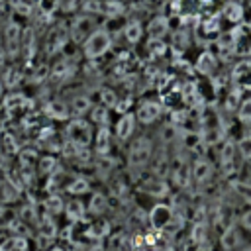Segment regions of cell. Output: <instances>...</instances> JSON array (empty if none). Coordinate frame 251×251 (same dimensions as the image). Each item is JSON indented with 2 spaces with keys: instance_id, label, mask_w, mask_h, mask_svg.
<instances>
[{
  "instance_id": "cell-1",
  "label": "cell",
  "mask_w": 251,
  "mask_h": 251,
  "mask_svg": "<svg viewBox=\"0 0 251 251\" xmlns=\"http://www.w3.org/2000/svg\"><path fill=\"white\" fill-rule=\"evenodd\" d=\"M112 49V35L106 27H96L84 41H82V55L88 61L104 57Z\"/></svg>"
},
{
  "instance_id": "cell-2",
  "label": "cell",
  "mask_w": 251,
  "mask_h": 251,
  "mask_svg": "<svg viewBox=\"0 0 251 251\" xmlns=\"http://www.w3.org/2000/svg\"><path fill=\"white\" fill-rule=\"evenodd\" d=\"M65 139L71 141L76 147H90L94 133H92V124L84 118H71L67 120L65 127Z\"/></svg>"
},
{
  "instance_id": "cell-3",
  "label": "cell",
  "mask_w": 251,
  "mask_h": 251,
  "mask_svg": "<svg viewBox=\"0 0 251 251\" xmlns=\"http://www.w3.org/2000/svg\"><path fill=\"white\" fill-rule=\"evenodd\" d=\"M153 155V143L149 137H137L135 141H131L129 149H127V165L129 169H143Z\"/></svg>"
},
{
  "instance_id": "cell-4",
  "label": "cell",
  "mask_w": 251,
  "mask_h": 251,
  "mask_svg": "<svg viewBox=\"0 0 251 251\" xmlns=\"http://www.w3.org/2000/svg\"><path fill=\"white\" fill-rule=\"evenodd\" d=\"M173 220H175V212L167 204H155L149 210V224L157 231H171L173 229Z\"/></svg>"
},
{
  "instance_id": "cell-5",
  "label": "cell",
  "mask_w": 251,
  "mask_h": 251,
  "mask_svg": "<svg viewBox=\"0 0 251 251\" xmlns=\"http://www.w3.org/2000/svg\"><path fill=\"white\" fill-rule=\"evenodd\" d=\"M96 27H98V25H96V22H94V16L82 14V16H76V18L73 20V24H71V27H69V35L73 37L75 43H80V45H82V41H84Z\"/></svg>"
},
{
  "instance_id": "cell-6",
  "label": "cell",
  "mask_w": 251,
  "mask_h": 251,
  "mask_svg": "<svg viewBox=\"0 0 251 251\" xmlns=\"http://www.w3.org/2000/svg\"><path fill=\"white\" fill-rule=\"evenodd\" d=\"M4 51L8 57H16L22 51V27L18 22H8L4 25Z\"/></svg>"
},
{
  "instance_id": "cell-7",
  "label": "cell",
  "mask_w": 251,
  "mask_h": 251,
  "mask_svg": "<svg viewBox=\"0 0 251 251\" xmlns=\"http://www.w3.org/2000/svg\"><path fill=\"white\" fill-rule=\"evenodd\" d=\"M112 231V224L106 218H96L90 224H84V237L90 241H102L110 235Z\"/></svg>"
},
{
  "instance_id": "cell-8",
  "label": "cell",
  "mask_w": 251,
  "mask_h": 251,
  "mask_svg": "<svg viewBox=\"0 0 251 251\" xmlns=\"http://www.w3.org/2000/svg\"><path fill=\"white\" fill-rule=\"evenodd\" d=\"M161 116V104L159 102H153V100H145L137 106L135 110V120L143 126H149L153 122H157V118Z\"/></svg>"
},
{
  "instance_id": "cell-9",
  "label": "cell",
  "mask_w": 251,
  "mask_h": 251,
  "mask_svg": "<svg viewBox=\"0 0 251 251\" xmlns=\"http://www.w3.org/2000/svg\"><path fill=\"white\" fill-rule=\"evenodd\" d=\"M135 124H137L135 114H131V112L122 114L120 120H118L116 126H114V135H116L120 141H127V139L131 137L133 129H135Z\"/></svg>"
},
{
  "instance_id": "cell-10",
  "label": "cell",
  "mask_w": 251,
  "mask_h": 251,
  "mask_svg": "<svg viewBox=\"0 0 251 251\" xmlns=\"http://www.w3.org/2000/svg\"><path fill=\"white\" fill-rule=\"evenodd\" d=\"M63 214L67 216V220H69L71 224L86 222L84 218L88 216V214H86V204H84L78 196H75V198H71V200L65 202V210H63Z\"/></svg>"
},
{
  "instance_id": "cell-11",
  "label": "cell",
  "mask_w": 251,
  "mask_h": 251,
  "mask_svg": "<svg viewBox=\"0 0 251 251\" xmlns=\"http://www.w3.org/2000/svg\"><path fill=\"white\" fill-rule=\"evenodd\" d=\"M43 112L47 118L51 120H57V122H63V120H71V110H69V104L59 100V98H53L49 102H45L43 106Z\"/></svg>"
},
{
  "instance_id": "cell-12",
  "label": "cell",
  "mask_w": 251,
  "mask_h": 251,
  "mask_svg": "<svg viewBox=\"0 0 251 251\" xmlns=\"http://www.w3.org/2000/svg\"><path fill=\"white\" fill-rule=\"evenodd\" d=\"M94 153L98 157H106L110 151H112V131L108 126H102L96 129L94 133Z\"/></svg>"
},
{
  "instance_id": "cell-13",
  "label": "cell",
  "mask_w": 251,
  "mask_h": 251,
  "mask_svg": "<svg viewBox=\"0 0 251 251\" xmlns=\"http://www.w3.org/2000/svg\"><path fill=\"white\" fill-rule=\"evenodd\" d=\"M171 31L169 27V18L165 16H155L149 20L147 27H145V33L149 35V39H163L167 33Z\"/></svg>"
},
{
  "instance_id": "cell-14",
  "label": "cell",
  "mask_w": 251,
  "mask_h": 251,
  "mask_svg": "<svg viewBox=\"0 0 251 251\" xmlns=\"http://www.w3.org/2000/svg\"><path fill=\"white\" fill-rule=\"evenodd\" d=\"M110 208V198L104 194V192H94L90 194V200L86 204V214L94 216V218H100L106 210Z\"/></svg>"
},
{
  "instance_id": "cell-15",
  "label": "cell",
  "mask_w": 251,
  "mask_h": 251,
  "mask_svg": "<svg viewBox=\"0 0 251 251\" xmlns=\"http://www.w3.org/2000/svg\"><path fill=\"white\" fill-rule=\"evenodd\" d=\"M139 190H143L145 194L155 196V198H163V196L169 194V186H167V182H165L163 178H159V176H151V178L143 180Z\"/></svg>"
},
{
  "instance_id": "cell-16",
  "label": "cell",
  "mask_w": 251,
  "mask_h": 251,
  "mask_svg": "<svg viewBox=\"0 0 251 251\" xmlns=\"http://www.w3.org/2000/svg\"><path fill=\"white\" fill-rule=\"evenodd\" d=\"M92 108V100L86 94H75L69 102V110L73 118H84Z\"/></svg>"
},
{
  "instance_id": "cell-17",
  "label": "cell",
  "mask_w": 251,
  "mask_h": 251,
  "mask_svg": "<svg viewBox=\"0 0 251 251\" xmlns=\"http://www.w3.org/2000/svg\"><path fill=\"white\" fill-rule=\"evenodd\" d=\"M143 33H145V27H143L141 22H137V20H129V22L124 25V39H126L129 45L139 43L141 37H143Z\"/></svg>"
},
{
  "instance_id": "cell-18",
  "label": "cell",
  "mask_w": 251,
  "mask_h": 251,
  "mask_svg": "<svg viewBox=\"0 0 251 251\" xmlns=\"http://www.w3.org/2000/svg\"><path fill=\"white\" fill-rule=\"evenodd\" d=\"M88 116H90V124H94L98 127L110 124V108H106L104 104H92Z\"/></svg>"
},
{
  "instance_id": "cell-19",
  "label": "cell",
  "mask_w": 251,
  "mask_h": 251,
  "mask_svg": "<svg viewBox=\"0 0 251 251\" xmlns=\"http://www.w3.org/2000/svg\"><path fill=\"white\" fill-rule=\"evenodd\" d=\"M190 175H192V178H194L196 182H206V180L212 176V167H210V163H208L206 159H196V163H194Z\"/></svg>"
},
{
  "instance_id": "cell-20",
  "label": "cell",
  "mask_w": 251,
  "mask_h": 251,
  "mask_svg": "<svg viewBox=\"0 0 251 251\" xmlns=\"http://www.w3.org/2000/svg\"><path fill=\"white\" fill-rule=\"evenodd\" d=\"M20 196L18 188L8 180V178H0V204H10V202H16Z\"/></svg>"
},
{
  "instance_id": "cell-21",
  "label": "cell",
  "mask_w": 251,
  "mask_h": 251,
  "mask_svg": "<svg viewBox=\"0 0 251 251\" xmlns=\"http://www.w3.org/2000/svg\"><path fill=\"white\" fill-rule=\"evenodd\" d=\"M65 190H67L71 196H78V198H80L82 194L90 192V182H88L84 176H75L71 182H67Z\"/></svg>"
},
{
  "instance_id": "cell-22",
  "label": "cell",
  "mask_w": 251,
  "mask_h": 251,
  "mask_svg": "<svg viewBox=\"0 0 251 251\" xmlns=\"http://www.w3.org/2000/svg\"><path fill=\"white\" fill-rule=\"evenodd\" d=\"M43 208H45V214L47 216H51V218L53 216H59L65 210V200L59 194H49L45 198V202H43Z\"/></svg>"
},
{
  "instance_id": "cell-23",
  "label": "cell",
  "mask_w": 251,
  "mask_h": 251,
  "mask_svg": "<svg viewBox=\"0 0 251 251\" xmlns=\"http://www.w3.org/2000/svg\"><path fill=\"white\" fill-rule=\"evenodd\" d=\"M2 104H4L6 110H24V106H27L29 100H27L24 94H20V92H12V94H8V96L4 98Z\"/></svg>"
},
{
  "instance_id": "cell-24",
  "label": "cell",
  "mask_w": 251,
  "mask_h": 251,
  "mask_svg": "<svg viewBox=\"0 0 251 251\" xmlns=\"http://www.w3.org/2000/svg\"><path fill=\"white\" fill-rule=\"evenodd\" d=\"M57 167H59L57 157H53V155H43V157H39L37 169H39V173H41V175L51 176V175H55V173H57Z\"/></svg>"
},
{
  "instance_id": "cell-25",
  "label": "cell",
  "mask_w": 251,
  "mask_h": 251,
  "mask_svg": "<svg viewBox=\"0 0 251 251\" xmlns=\"http://www.w3.org/2000/svg\"><path fill=\"white\" fill-rule=\"evenodd\" d=\"M18 218H20L22 222H25L27 226H31V224H33V226H37V222L41 220L33 204H24V206L18 210Z\"/></svg>"
},
{
  "instance_id": "cell-26",
  "label": "cell",
  "mask_w": 251,
  "mask_h": 251,
  "mask_svg": "<svg viewBox=\"0 0 251 251\" xmlns=\"http://www.w3.org/2000/svg\"><path fill=\"white\" fill-rule=\"evenodd\" d=\"M8 229H10L12 235H20V237H27V239H29V235H31V226H27L25 222H22L20 218L10 220Z\"/></svg>"
},
{
  "instance_id": "cell-27",
  "label": "cell",
  "mask_w": 251,
  "mask_h": 251,
  "mask_svg": "<svg viewBox=\"0 0 251 251\" xmlns=\"http://www.w3.org/2000/svg\"><path fill=\"white\" fill-rule=\"evenodd\" d=\"M124 4L118 2V0H102V16H108V18H118L124 14Z\"/></svg>"
},
{
  "instance_id": "cell-28",
  "label": "cell",
  "mask_w": 251,
  "mask_h": 251,
  "mask_svg": "<svg viewBox=\"0 0 251 251\" xmlns=\"http://www.w3.org/2000/svg\"><path fill=\"white\" fill-rule=\"evenodd\" d=\"M214 67H216V59L212 57V53H202L200 55V59H198V63H196V69L202 73V75H210L212 71H214Z\"/></svg>"
},
{
  "instance_id": "cell-29",
  "label": "cell",
  "mask_w": 251,
  "mask_h": 251,
  "mask_svg": "<svg viewBox=\"0 0 251 251\" xmlns=\"http://www.w3.org/2000/svg\"><path fill=\"white\" fill-rule=\"evenodd\" d=\"M222 245H224L226 249H235V247L239 245V233H237L235 227H227V229L224 231V235H222Z\"/></svg>"
},
{
  "instance_id": "cell-30",
  "label": "cell",
  "mask_w": 251,
  "mask_h": 251,
  "mask_svg": "<svg viewBox=\"0 0 251 251\" xmlns=\"http://www.w3.org/2000/svg\"><path fill=\"white\" fill-rule=\"evenodd\" d=\"M118 100H120V96L116 94V90H112V88H102L100 90V104H104L106 108H112L114 110V106L118 104Z\"/></svg>"
},
{
  "instance_id": "cell-31",
  "label": "cell",
  "mask_w": 251,
  "mask_h": 251,
  "mask_svg": "<svg viewBox=\"0 0 251 251\" xmlns=\"http://www.w3.org/2000/svg\"><path fill=\"white\" fill-rule=\"evenodd\" d=\"M224 14H226L227 20H231V22H239L241 16H243V8H241L237 2H227L226 8H224Z\"/></svg>"
},
{
  "instance_id": "cell-32",
  "label": "cell",
  "mask_w": 251,
  "mask_h": 251,
  "mask_svg": "<svg viewBox=\"0 0 251 251\" xmlns=\"http://www.w3.org/2000/svg\"><path fill=\"white\" fill-rule=\"evenodd\" d=\"M147 53H149V57H159V55H163L165 53V43H163V39H149V43H147Z\"/></svg>"
},
{
  "instance_id": "cell-33",
  "label": "cell",
  "mask_w": 251,
  "mask_h": 251,
  "mask_svg": "<svg viewBox=\"0 0 251 251\" xmlns=\"http://www.w3.org/2000/svg\"><path fill=\"white\" fill-rule=\"evenodd\" d=\"M171 45L176 47V49H184V47L188 45V33H186L184 29L175 31V33H173V43H171Z\"/></svg>"
},
{
  "instance_id": "cell-34",
  "label": "cell",
  "mask_w": 251,
  "mask_h": 251,
  "mask_svg": "<svg viewBox=\"0 0 251 251\" xmlns=\"http://www.w3.org/2000/svg\"><path fill=\"white\" fill-rule=\"evenodd\" d=\"M82 2H84V0H59L57 8L69 14V12H76L78 8H82Z\"/></svg>"
},
{
  "instance_id": "cell-35",
  "label": "cell",
  "mask_w": 251,
  "mask_h": 251,
  "mask_svg": "<svg viewBox=\"0 0 251 251\" xmlns=\"http://www.w3.org/2000/svg\"><path fill=\"white\" fill-rule=\"evenodd\" d=\"M18 161H20L22 167H33V163H35V151H29V149L20 151Z\"/></svg>"
},
{
  "instance_id": "cell-36",
  "label": "cell",
  "mask_w": 251,
  "mask_h": 251,
  "mask_svg": "<svg viewBox=\"0 0 251 251\" xmlns=\"http://www.w3.org/2000/svg\"><path fill=\"white\" fill-rule=\"evenodd\" d=\"M233 188L237 190V194H239L247 204H251V184H247V182H235Z\"/></svg>"
},
{
  "instance_id": "cell-37",
  "label": "cell",
  "mask_w": 251,
  "mask_h": 251,
  "mask_svg": "<svg viewBox=\"0 0 251 251\" xmlns=\"http://www.w3.org/2000/svg\"><path fill=\"white\" fill-rule=\"evenodd\" d=\"M239 118H241L243 122H251V98L243 100V104H241V108H239Z\"/></svg>"
},
{
  "instance_id": "cell-38",
  "label": "cell",
  "mask_w": 251,
  "mask_h": 251,
  "mask_svg": "<svg viewBox=\"0 0 251 251\" xmlns=\"http://www.w3.org/2000/svg\"><path fill=\"white\" fill-rule=\"evenodd\" d=\"M239 149H241V155H243V157H251V137L241 139Z\"/></svg>"
},
{
  "instance_id": "cell-39",
  "label": "cell",
  "mask_w": 251,
  "mask_h": 251,
  "mask_svg": "<svg viewBox=\"0 0 251 251\" xmlns=\"http://www.w3.org/2000/svg\"><path fill=\"white\" fill-rule=\"evenodd\" d=\"M243 226H245V227L251 231V212H247V214L243 216Z\"/></svg>"
},
{
  "instance_id": "cell-40",
  "label": "cell",
  "mask_w": 251,
  "mask_h": 251,
  "mask_svg": "<svg viewBox=\"0 0 251 251\" xmlns=\"http://www.w3.org/2000/svg\"><path fill=\"white\" fill-rule=\"evenodd\" d=\"M86 251H104V245H102L100 241H96V243H92V245H90Z\"/></svg>"
},
{
  "instance_id": "cell-41",
  "label": "cell",
  "mask_w": 251,
  "mask_h": 251,
  "mask_svg": "<svg viewBox=\"0 0 251 251\" xmlns=\"http://www.w3.org/2000/svg\"><path fill=\"white\" fill-rule=\"evenodd\" d=\"M4 216H6V206H4V204H0V220H2Z\"/></svg>"
},
{
  "instance_id": "cell-42",
  "label": "cell",
  "mask_w": 251,
  "mask_h": 251,
  "mask_svg": "<svg viewBox=\"0 0 251 251\" xmlns=\"http://www.w3.org/2000/svg\"><path fill=\"white\" fill-rule=\"evenodd\" d=\"M141 2H145V4H159V2H163V0H141Z\"/></svg>"
},
{
  "instance_id": "cell-43",
  "label": "cell",
  "mask_w": 251,
  "mask_h": 251,
  "mask_svg": "<svg viewBox=\"0 0 251 251\" xmlns=\"http://www.w3.org/2000/svg\"><path fill=\"white\" fill-rule=\"evenodd\" d=\"M49 251H67V249H65V247H51Z\"/></svg>"
},
{
  "instance_id": "cell-44",
  "label": "cell",
  "mask_w": 251,
  "mask_h": 251,
  "mask_svg": "<svg viewBox=\"0 0 251 251\" xmlns=\"http://www.w3.org/2000/svg\"><path fill=\"white\" fill-rule=\"evenodd\" d=\"M2 86H4V82H2V80H0V94H2Z\"/></svg>"
},
{
  "instance_id": "cell-45",
  "label": "cell",
  "mask_w": 251,
  "mask_h": 251,
  "mask_svg": "<svg viewBox=\"0 0 251 251\" xmlns=\"http://www.w3.org/2000/svg\"><path fill=\"white\" fill-rule=\"evenodd\" d=\"M247 251H251V247H249V249H247Z\"/></svg>"
}]
</instances>
